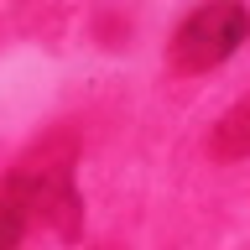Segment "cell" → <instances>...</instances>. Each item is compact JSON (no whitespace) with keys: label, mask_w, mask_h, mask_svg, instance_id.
Returning <instances> with one entry per match:
<instances>
[{"label":"cell","mask_w":250,"mask_h":250,"mask_svg":"<svg viewBox=\"0 0 250 250\" xmlns=\"http://www.w3.org/2000/svg\"><path fill=\"white\" fill-rule=\"evenodd\" d=\"M11 193L26 203V214L47 219L62 240H73L83 224V203H78V183H73V146L68 141H47L16 167Z\"/></svg>","instance_id":"cell-1"},{"label":"cell","mask_w":250,"mask_h":250,"mask_svg":"<svg viewBox=\"0 0 250 250\" xmlns=\"http://www.w3.org/2000/svg\"><path fill=\"white\" fill-rule=\"evenodd\" d=\"M250 37V5L245 0H203L183 16V26L172 31V73H208L219 62H229Z\"/></svg>","instance_id":"cell-2"},{"label":"cell","mask_w":250,"mask_h":250,"mask_svg":"<svg viewBox=\"0 0 250 250\" xmlns=\"http://www.w3.org/2000/svg\"><path fill=\"white\" fill-rule=\"evenodd\" d=\"M208 151H214L219 162H240V156H250V99H240V104L214 125Z\"/></svg>","instance_id":"cell-3"},{"label":"cell","mask_w":250,"mask_h":250,"mask_svg":"<svg viewBox=\"0 0 250 250\" xmlns=\"http://www.w3.org/2000/svg\"><path fill=\"white\" fill-rule=\"evenodd\" d=\"M21 234H26V203L5 188V193H0V250H16Z\"/></svg>","instance_id":"cell-4"}]
</instances>
